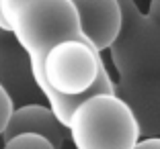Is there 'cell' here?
Masks as SVG:
<instances>
[{
  "label": "cell",
  "mask_w": 160,
  "mask_h": 149,
  "mask_svg": "<svg viewBox=\"0 0 160 149\" xmlns=\"http://www.w3.org/2000/svg\"><path fill=\"white\" fill-rule=\"evenodd\" d=\"M23 2L25 0H0V29H2V31H8L6 21H8V16L14 12V8L19 4H23Z\"/></svg>",
  "instance_id": "10"
},
{
  "label": "cell",
  "mask_w": 160,
  "mask_h": 149,
  "mask_svg": "<svg viewBox=\"0 0 160 149\" xmlns=\"http://www.w3.org/2000/svg\"><path fill=\"white\" fill-rule=\"evenodd\" d=\"M0 86L8 92L14 106L41 102L43 94L31 74L29 57L8 31L0 29Z\"/></svg>",
  "instance_id": "4"
},
{
  "label": "cell",
  "mask_w": 160,
  "mask_h": 149,
  "mask_svg": "<svg viewBox=\"0 0 160 149\" xmlns=\"http://www.w3.org/2000/svg\"><path fill=\"white\" fill-rule=\"evenodd\" d=\"M133 149H160V137H146V139H140Z\"/></svg>",
  "instance_id": "11"
},
{
  "label": "cell",
  "mask_w": 160,
  "mask_h": 149,
  "mask_svg": "<svg viewBox=\"0 0 160 149\" xmlns=\"http://www.w3.org/2000/svg\"><path fill=\"white\" fill-rule=\"evenodd\" d=\"M113 92L129 106L140 129V139L160 137V82L117 80Z\"/></svg>",
  "instance_id": "6"
},
{
  "label": "cell",
  "mask_w": 160,
  "mask_h": 149,
  "mask_svg": "<svg viewBox=\"0 0 160 149\" xmlns=\"http://www.w3.org/2000/svg\"><path fill=\"white\" fill-rule=\"evenodd\" d=\"M78 14L80 33L97 51H109L121 31V6L117 0H70Z\"/></svg>",
  "instance_id": "5"
},
{
  "label": "cell",
  "mask_w": 160,
  "mask_h": 149,
  "mask_svg": "<svg viewBox=\"0 0 160 149\" xmlns=\"http://www.w3.org/2000/svg\"><path fill=\"white\" fill-rule=\"evenodd\" d=\"M146 14L150 16V19H154L156 23L160 25V0H150V2H148Z\"/></svg>",
  "instance_id": "12"
},
{
  "label": "cell",
  "mask_w": 160,
  "mask_h": 149,
  "mask_svg": "<svg viewBox=\"0 0 160 149\" xmlns=\"http://www.w3.org/2000/svg\"><path fill=\"white\" fill-rule=\"evenodd\" d=\"M2 149H56L45 137L33 135V133H23V135L10 137L8 141H4Z\"/></svg>",
  "instance_id": "8"
},
{
  "label": "cell",
  "mask_w": 160,
  "mask_h": 149,
  "mask_svg": "<svg viewBox=\"0 0 160 149\" xmlns=\"http://www.w3.org/2000/svg\"><path fill=\"white\" fill-rule=\"evenodd\" d=\"M23 133H33V135L45 137L56 149H62V145L68 139V131L56 119L53 110L43 102H31L14 106L8 123L2 133V141H8L10 137L23 135Z\"/></svg>",
  "instance_id": "7"
},
{
  "label": "cell",
  "mask_w": 160,
  "mask_h": 149,
  "mask_svg": "<svg viewBox=\"0 0 160 149\" xmlns=\"http://www.w3.org/2000/svg\"><path fill=\"white\" fill-rule=\"evenodd\" d=\"M66 131L76 149H133L140 141L132 110L115 92L92 94L78 102Z\"/></svg>",
  "instance_id": "2"
},
{
  "label": "cell",
  "mask_w": 160,
  "mask_h": 149,
  "mask_svg": "<svg viewBox=\"0 0 160 149\" xmlns=\"http://www.w3.org/2000/svg\"><path fill=\"white\" fill-rule=\"evenodd\" d=\"M121 6V31L109 57L117 80L160 82V25L142 12L136 0H117Z\"/></svg>",
  "instance_id": "3"
},
{
  "label": "cell",
  "mask_w": 160,
  "mask_h": 149,
  "mask_svg": "<svg viewBox=\"0 0 160 149\" xmlns=\"http://www.w3.org/2000/svg\"><path fill=\"white\" fill-rule=\"evenodd\" d=\"M10 35L29 57L31 74L41 80V61L56 43L82 39L78 14L70 0H25L6 21Z\"/></svg>",
  "instance_id": "1"
},
{
  "label": "cell",
  "mask_w": 160,
  "mask_h": 149,
  "mask_svg": "<svg viewBox=\"0 0 160 149\" xmlns=\"http://www.w3.org/2000/svg\"><path fill=\"white\" fill-rule=\"evenodd\" d=\"M12 110H14L12 98H10L8 92L0 86V137H2V133H4V127H6V123H8L10 114H12Z\"/></svg>",
  "instance_id": "9"
}]
</instances>
